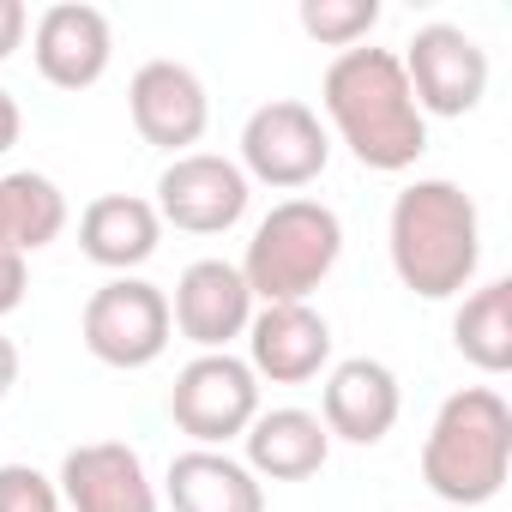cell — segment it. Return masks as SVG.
<instances>
[{
	"mask_svg": "<svg viewBox=\"0 0 512 512\" xmlns=\"http://www.w3.org/2000/svg\"><path fill=\"white\" fill-rule=\"evenodd\" d=\"M320 109L362 169L404 175L428 151V115L416 109L392 49H344L320 79Z\"/></svg>",
	"mask_w": 512,
	"mask_h": 512,
	"instance_id": "obj_1",
	"label": "cell"
},
{
	"mask_svg": "<svg viewBox=\"0 0 512 512\" xmlns=\"http://www.w3.org/2000/svg\"><path fill=\"white\" fill-rule=\"evenodd\" d=\"M386 253H392V272L410 296H422V302L464 296V284L482 266V211H476V199L446 175L410 181L392 199Z\"/></svg>",
	"mask_w": 512,
	"mask_h": 512,
	"instance_id": "obj_2",
	"label": "cell"
},
{
	"mask_svg": "<svg viewBox=\"0 0 512 512\" xmlns=\"http://www.w3.org/2000/svg\"><path fill=\"white\" fill-rule=\"evenodd\" d=\"M512 476V410L494 386L452 392L422 440V482L446 506H488Z\"/></svg>",
	"mask_w": 512,
	"mask_h": 512,
	"instance_id": "obj_3",
	"label": "cell"
},
{
	"mask_svg": "<svg viewBox=\"0 0 512 512\" xmlns=\"http://www.w3.org/2000/svg\"><path fill=\"white\" fill-rule=\"evenodd\" d=\"M344 253V223L326 199H278L241 253V284L247 296L272 308V302H308Z\"/></svg>",
	"mask_w": 512,
	"mask_h": 512,
	"instance_id": "obj_4",
	"label": "cell"
},
{
	"mask_svg": "<svg viewBox=\"0 0 512 512\" xmlns=\"http://www.w3.org/2000/svg\"><path fill=\"white\" fill-rule=\"evenodd\" d=\"M169 416L193 446L223 452L229 440L247 434L253 416H260V380H253V368L241 356H229V350L193 356L169 386Z\"/></svg>",
	"mask_w": 512,
	"mask_h": 512,
	"instance_id": "obj_5",
	"label": "cell"
},
{
	"mask_svg": "<svg viewBox=\"0 0 512 512\" xmlns=\"http://www.w3.org/2000/svg\"><path fill=\"white\" fill-rule=\"evenodd\" d=\"M326 163H332V133L308 103L272 97L247 115V127H241V175L247 181L296 193V187L320 181Z\"/></svg>",
	"mask_w": 512,
	"mask_h": 512,
	"instance_id": "obj_6",
	"label": "cell"
},
{
	"mask_svg": "<svg viewBox=\"0 0 512 512\" xmlns=\"http://www.w3.org/2000/svg\"><path fill=\"white\" fill-rule=\"evenodd\" d=\"M169 296L145 278H109L103 290H91L85 314H79V338L103 368H151L169 350Z\"/></svg>",
	"mask_w": 512,
	"mask_h": 512,
	"instance_id": "obj_7",
	"label": "cell"
},
{
	"mask_svg": "<svg viewBox=\"0 0 512 512\" xmlns=\"http://www.w3.org/2000/svg\"><path fill=\"white\" fill-rule=\"evenodd\" d=\"M404 79H410V97L422 115H440V121H458L470 115L482 97H488V49L464 31V25H422L410 43H404Z\"/></svg>",
	"mask_w": 512,
	"mask_h": 512,
	"instance_id": "obj_8",
	"label": "cell"
},
{
	"mask_svg": "<svg viewBox=\"0 0 512 512\" xmlns=\"http://www.w3.org/2000/svg\"><path fill=\"white\" fill-rule=\"evenodd\" d=\"M247 199H253V181L241 175L235 157H217V151H187L175 157L163 175H157V217L187 229V235H223L247 217Z\"/></svg>",
	"mask_w": 512,
	"mask_h": 512,
	"instance_id": "obj_9",
	"label": "cell"
},
{
	"mask_svg": "<svg viewBox=\"0 0 512 512\" xmlns=\"http://www.w3.org/2000/svg\"><path fill=\"white\" fill-rule=\"evenodd\" d=\"M127 115H133V133L157 151H175L187 157V145L205 139V121H211V97H205V79L187 67V61H145L127 85Z\"/></svg>",
	"mask_w": 512,
	"mask_h": 512,
	"instance_id": "obj_10",
	"label": "cell"
},
{
	"mask_svg": "<svg viewBox=\"0 0 512 512\" xmlns=\"http://www.w3.org/2000/svg\"><path fill=\"white\" fill-rule=\"evenodd\" d=\"M247 368L272 386H308L332 368V326L308 302H272L247 320Z\"/></svg>",
	"mask_w": 512,
	"mask_h": 512,
	"instance_id": "obj_11",
	"label": "cell"
},
{
	"mask_svg": "<svg viewBox=\"0 0 512 512\" xmlns=\"http://www.w3.org/2000/svg\"><path fill=\"white\" fill-rule=\"evenodd\" d=\"M398 410H404V392H398V374L374 356H350V362H332L326 368V386H320V422L332 440H350V446H380L392 428H398Z\"/></svg>",
	"mask_w": 512,
	"mask_h": 512,
	"instance_id": "obj_12",
	"label": "cell"
},
{
	"mask_svg": "<svg viewBox=\"0 0 512 512\" xmlns=\"http://www.w3.org/2000/svg\"><path fill=\"white\" fill-rule=\"evenodd\" d=\"M31 61L37 73L55 85V91H91L109 61H115V31H109V13L85 7V0H61L49 7L31 31Z\"/></svg>",
	"mask_w": 512,
	"mask_h": 512,
	"instance_id": "obj_13",
	"label": "cell"
},
{
	"mask_svg": "<svg viewBox=\"0 0 512 512\" xmlns=\"http://www.w3.org/2000/svg\"><path fill=\"white\" fill-rule=\"evenodd\" d=\"M169 320H175V332H181L187 344H199V356L229 350L235 338H247L253 296H247V284H241V266H229V260H193V266L175 278Z\"/></svg>",
	"mask_w": 512,
	"mask_h": 512,
	"instance_id": "obj_14",
	"label": "cell"
},
{
	"mask_svg": "<svg viewBox=\"0 0 512 512\" xmlns=\"http://www.w3.org/2000/svg\"><path fill=\"white\" fill-rule=\"evenodd\" d=\"M61 506L73 512H157V488L145 476V458L127 440H85L61 458Z\"/></svg>",
	"mask_w": 512,
	"mask_h": 512,
	"instance_id": "obj_15",
	"label": "cell"
},
{
	"mask_svg": "<svg viewBox=\"0 0 512 512\" xmlns=\"http://www.w3.org/2000/svg\"><path fill=\"white\" fill-rule=\"evenodd\" d=\"M157 241H163V217L139 193H103L79 211V253L115 278H133L157 253Z\"/></svg>",
	"mask_w": 512,
	"mask_h": 512,
	"instance_id": "obj_16",
	"label": "cell"
},
{
	"mask_svg": "<svg viewBox=\"0 0 512 512\" xmlns=\"http://www.w3.org/2000/svg\"><path fill=\"white\" fill-rule=\"evenodd\" d=\"M247 446V470L266 476V482H308L326 470L332 458V434L314 410H296V404H278V410H260L241 434Z\"/></svg>",
	"mask_w": 512,
	"mask_h": 512,
	"instance_id": "obj_17",
	"label": "cell"
},
{
	"mask_svg": "<svg viewBox=\"0 0 512 512\" xmlns=\"http://www.w3.org/2000/svg\"><path fill=\"white\" fill-rule=\"evenodd\" d=\"M163 482H169V506L175 512H266L260 476H253L241 458H229V452L193 446V452H181L169 464Z\"/></svg>",
	"mask_w": 512,
	"mask_h": 512,
	"instance_id": "obj_18",
	"label": "cell"
},
{
	"mask_svg": "<svg viewBox=\"0 0 512 512\" xmlns=\"http://www.w3.org/2000/svg\"><path fill=\"white\" fill-rule=\"evenodd\" d=\"M452 344L482 374L512 368V278H488L482 290L464 296V308L452 314Z\"/></svg>",
	"mask_w": 512,
	"mask_h": 512,
	"instance_id": "obj_19",
	"label": "cell"
},
{
	"mask_svg": "<svg viewBox=\"0 0 512 512\" xmlns=\"http://www.w3.org/2000/svg\"><path fill=\"white\" fill-rule=\"evenodd\" d=\"M0 223L13 253H43L67 229V193L37 169H13L0 175Z\"/></svg>",
	"mask_w": 512,
	"mask_h": 512,
	"instance_id": "obj_20",
	"label": "cell"
},
{
	"mask_svg": "<svg viewBox=\"0 0 512 512\" xmlns=\"http://www.w3.org/2000/svg\"><path fill=\"white\" fill-rule=\"evenodd\" d=\"M302 31L320 43V49H362L368 31L380 25V0H302Z\"/></svg>",
	"mask_w": 512,
	"mask_h": 512,
	"instance_id": "obj_21",
	"label": "cell"
},
{
	"mask_svg": "<svg viewBox=\"0 0 512 512\" xmlns=\"http://www.w3.org/2000/svg\"><path fill=\"white\" fill-rule=\"evenodd\" d=\"M0 512H61V488L37 464H0Z\"/></svg>",
	"mask_w": 512,
	"mask_h": 512,
	"instance_id": "obj_22",
	"label": "cell"
},
{
	"mask_svg": "<svg viewBox=\"0 0 512 512\" xmlns=\"http://www.w3.org/2000/svg\"><path fill=\"white\" fill-rule=\"evenodd\" d=\"M25 284H31V272H25V253L0 247V320H7V314H19V302H25Z\"/></svg>",
	"mask_w": 512,
	"mask_h": 512,
	"instance_id": "obj_23",
	"label": "cell"
},
{
	"mask_svg": "<svg viewBox=\"0 0 512 512\" xmlns=\"http://www.w3.org/2000/svg\"><path fill=\"white\" fill-rule=\"evenodd\" d=\"M31 31V13H25V0H0V61H7Z\"/></svg>",
	"mask_w": 512,
	"mask_h": 512,
	"instance_id": "obj_24",
	"label": "cell"
},
{
	"mask_svg": "<svg viewBox=\"0 0 512 512\" xmlns=\"http://www.w3.org/2000/svg\"><path fill=\"white\" fill-rule=\"evenodd\" d=\"M19 133H25V115H19V103H13V91L0 85V157H7L13 145H19Z\"/></svg>",
	"mask_w": 512,
	"mask_h": 512,
	"instance_id": "obj_25",
	"label": "cell"
},
{
	"mask_svg": "<svg viewBox=\"0 0 512 512\" xmlns=\"http://www.w3.org/2000/svg\"><path fill=\"white\" fill-rule=\"evenodd\" d=\"M13 386H19V344L0 332V398H7Z\"/></svg>",
	"mask_w": 512,
	"mask_h": 512,
	"instance_id": "obj_26",
	"label": "cell"
},
{
	"mask_svg": "<svg viewBox=\"0 0 512 512\" xmlns=\"http://www.w3.org/2000/svg\"><path fill=\"white\" fill-rule=\"evenodd\" d=\"M0 247H7V223H0Z\"/></svg>",
	"mask_w": 512,
	"mask_h": 512,
	"instance_id": "obj_27",
	"label": "cell"
}]
</instances>
